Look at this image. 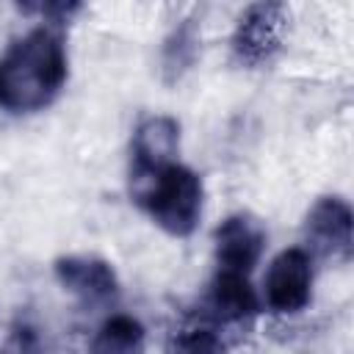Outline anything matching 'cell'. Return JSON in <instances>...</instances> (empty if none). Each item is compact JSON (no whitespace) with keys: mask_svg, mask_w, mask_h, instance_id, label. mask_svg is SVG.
<instances>
[{"mask_svg":"<svg viewBox=\"0 0 354 354\" xmlns=\"http://www.w3.org/2000/svg\"><path fill=\"white\" fill-rule=\"evenodd\" d=\"M313 263L299 246L279 252L266 274V301L274 313H299L310 301Z\"/></svg>","mask_w":354,"mask_h":354,"instance_id":"5","label":"cell"},{"mask_svg":"<svg viewBox=\"0 0 354 354\" xmlns=\"http://www.w3.org/2000/svg\"><path fill=\"white\" fill-rule=\"evenodd\" d=\"M133 196L174 238L191 235L202 216V180L183 163H169L144 183H136Z\"/></svg>","mask_w":354,"mask_h":354,"instance_id":"2","label":"cell"},{"mask_svg":"<svg viewBox=\"0 0 354 354\" xmlns=\"http://www.w3.org/2000/svg\"><path fill=\"white\" fill-rule=\"evenodd\" d=\"M144 326L133 315H111L94 335L91 354H141Z\"/></svg>","mask_w":354,"mask_h":354,"instance_id":"10","label":"cell"},{"mask_svg":"<svg viewBox=\"0 0 354 354\" xmlns=\"http://www.w3.org/2000/svg\"><path fill=\"white\" fill-rule=\"evenodd\" d=\"M266 249V230L249 213L227 216L216 227V260L224 271L249 274Z\"/></svg>","mask_w":354,"mask_h":354,"instance_id":"7","label":"cell"},{"mask_svg":"<svg viewBox=\"0 0 354 354\" xmlns=\"http://www.w3.org/2000/svg\"><path fill=\"white\" fill-rule=\"evenodd\" d=\"M196 53H199V33H196L194 19H185L183 25H177L171 30V36L163 44L160 66H163L166 83H177L191 69V64L196 61Z\"/></svg>","mask_w":354,"mask_h":354,"instance_id":"11","label":"cell"},{"mask_svg":"<svg viewBox=\"0 0 354 354\" xmlns=\"http://www.w3.org/2000/svg\"><path fill=\"white\" fill-rule=\"evenodd\" d=\"M210 304L218 313V318H227V321H243V318L254 315L257 293L249 285V274L218 268V274L213 277V285H210Z\"/></svg>","mask_w":354,"mask_h":354,"instance_id":"9","label":"cell"},{"mask_svg":"<svg viewBox=\"0 0 354 354\" xmlns=\"http://www.w3.org/2000/svg\"><path fill=\"white\" fill-rule=\"evenodd\" d=\"M0 354H41V337L30 324H14L0 346Z\"/></svg>","mask_w":354,"mask_h":354,"instance_id":"13","label":"cell"},{"mask_svg":"<svg viewBox=\"0 0 354 354\" xmlns=\"http://www.w3.org/2000/svg\"><path fill=\"white\" fill-rule=\"evenodd\" d=\"M66 83V50L50 25L17 39L0 58V108L11 113L41 111Z\"/></svg>","mask_w":354,"mask_h":354,"instance_id":"1","label":"cell"},{"mask_svg":"<svg viewBox=\"0 0 354 354\" xmlns=\"http://www.w3.org/2000/svg\"><path fill=\"white\" fill-rule=\"evenodd\" d=\"M180 147V124L171 116H147L130 147V183H144L163 166L174 163Z\"/></svg>","mask_w":354,"mask_h":354,"instance_id":"6","label":"cell"},{"mask_svg":"<svg viewBox=\"0 0 354 354\" xmlns=\"http://www.w3.org/2000/svg\"><path fill=\"white\" fill-rule=\"evenodd\" d=\"M351 207L348 202H343L340 196H321L304 221L307 238L310 243L326 254V257H340L348 260L351 257Z\"/></svg>","mask_w":354,"mask_h":354,"instance_id":"8","label":"cell"},{"mask_svg":"<svg viewBox=\"0 0 354 354\" xmlns=\"http://www.w3.org/2000/svg\"><path fill=\"white\" fill-rule=\"evenodd\" d=\"M171 351L174 354H224L227 346H224V340L218 337L216 329H210V326H191V329H183L174 337Z\"/></svg>","mask_w":354,"mask_h":354,"instance_id":"12","label":"cell"},{"mask_svg":"<svg viewBox=\"0 0 354 354\" xmlns=\"http://www.w3.org/2000/svg\"><path fill=\"white\" fill-rule=\"evenodd\" d=\"M288 8L282 3H254L249 6L232 30V55L246 66L268 64L285 41Z\"/></svg>","mask_w":354,"mask_h":354,"instance_id":"3","label":"cell"},{"mask_svg":"<svg viewBox=\"0 0 354 354\" xmlns=\"http://www.w3.org/2000/svg\"><path fill=\"white\" fill-rule=\"evenodd\" d=\"M55 279L64 290H69L75 299H80L88 307L111 304L119 296V279L116 271L108 260L94 257V254H66L58 257L55 266Z\"/></svg>","mask_w":354,"mask_h":354,"instance_id":"4","label":"cell"}]
</instances>
